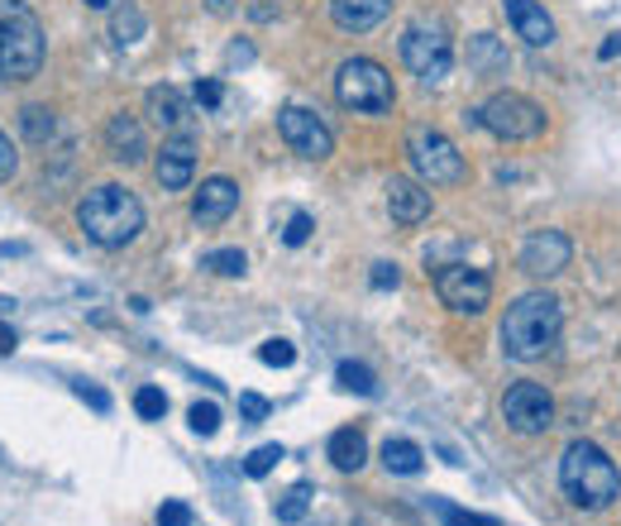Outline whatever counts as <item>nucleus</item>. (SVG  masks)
<instances>
[{"instance_id":"obj_1","label":"nucleus","mask_w":621,"mask_h":526,"mask_svg":"<svg viewBox=\"0 0 621 526\" xmlns=\"http://www.w3.org/2000/svg\"><path fill=\"white\" fill-rule=\"evenodd\" d=\"M560 326H564V307L560 297L550 292H525L517 297L502 316V349L507 359L517 364H535L550 355V345L560 340Z\"/></svg>"},{"instance_id":"obj_2","label":"nucleus","mask_w":621,"mask_h":526,"mask_svg":"<svg viewBox=\"0 0 621 526\" xmlns=\"http://www.w3.org/2000/svg\"><path fill=\"white\" fill-rule=\"evenodd\" d=\"M560 488L573 507L602 513V507H612L621 498V469L598 450L593 440H573L560 459Z\"/></svg>"},{"instance_id":"obj_3","label":"nucleus","mask_w":621,"mask_h":526,"mask_svg":"<svg viewBox=\"0 0 621 526\" xmlns=\"http://www.w3.org/2000/svg\"><path fill=\"white\" fill-rule=\"evenodd\" d=\"M77 226L87 230L91 245L124 249V245H134L139 230H143V206H139L134 191L106 182V187H96L82 197V206H77Z\"/></svg>"},{"instance_id":"obj_4","label":"nucleus","mask_w":621,"mask_h":526,"mask_svg":"<svg viewBox=\"0 0 621 526\" xmlns=\"http://www.w3.org/2000/svg\"><path fill=\"white\" fill-rule=\"evenodd\" d=\"M43 68V24L24 0H0V82H29Z\"/></svg>"},{"instance_id":"obj_5","label":"nucleus","mask_w":621,"mask_h":526,"mask_svg":"<svg viewBox=\"0 0 621 526\" xmlns=\"http://www.w3.org/2000/svg\"><path fill=\"white\" fill-rule=\"evenodd\" d=\"M334 96H340L344 110H359V116H388L392 101H397L388 68L373 62V58L340 62V72H334Z\"/></svg>"},{"instance_id":"obj_6","label":"nucleus","mask_w":621,"mask_h":526,"mask_svg":"<svg viewBox=\"0 0 621 526\" xmlns=\"http://www.w3.org/2000/svg\"><path fill=\"white\" fill-rule=\"evenodd\" d=\"M402 62L411 72L421 77L425 87H435L450 77L454 68V43H450V29H444L440 20H411L407 24V34H402Z\"/></svg>"},{"instance_id":"obj_7","label":"nucleus","mask_w":621,"mask_h":526,"mask_svg":"<svg viewBox=\"0 0 621 526\" xmlns=\"http://www.w3.org/2000/svg\"><path fill=\"white\" fill-rule=\"evenodd\" d=\"M407 158H411V168L421 172V182H430V187L464 182V153H459L440 130H430V125L407 130Z\"/></svg>"},{"instance_id":"obj_8","label":"nucleus","mask_w":621,"mask_h":526,"mask_svg":"<svg viewBox=\"0 0 621 526\" xmlns=\"http://www.w3.org/2000/svg\"><path fill=\"white\" fill-rule=\"evenodd\" d=\"M473 120L498 139H535L545 130V110H540L531 96H517V91H498L488 106L473 110Z\"/></svg>"},{"instance_id":"obj_9","label":"nucleus","mask_w":621,"mask_h":526,"mask_svg":"<svg viewBox=\"0 0 621 526\" xmlns=\"http://www.w3.org/2000/svg\"><path fill=\"white\" fill-rule=\"evenodd\" d=\"M435 292H440V301H444L450 311H459V316H478V311L488 307V297H492V282H488L483 268L444 264L440 274H435Z\"/></svg>"},{"instance_id":"obj_10","label":"nucleus","mask_w":621,"mask_h":526,"mask_svg":"<svg viewBox=\"0 0 621 526\" xmlns=\"http://www.w3.org/2000/svg\"><path fill=\"white\" fill-rule=\"evenodd\" d=\"M278 135L287 139V149L311 158V163H321V158L334 153V135H330V125L315 116V110H301V106L278 110Z\"/></svg>"},{"instance_id":"obj_11","label":"nucleus","mask_w":621,"mask_h":526,"mask_svg":"<svg viewBox=\"0 0 621 526\" xmlns=\"http://www.w3.org/2000/svg\"><path fill=\"white\" fill-rule=\"evenodd\" d=\"M502 417L512 430H521V436H540V430L554 426V397L540 388V383H517V388H507V397H502Z\"/></svg>"},{"instance_id":"obj_12","label":"nucleus","mask_w":621,"mask_h":526,"mask_svg":"<svg viewBox=\"0 0 621 526\" xmlns=\"http://www.w3.org/2000/svg\"><path fill=\"white\" fill-rule=\"evenodd\" d=\"M569 259H573V245H569L564 230H535V235L521 245V268H525L531 278H554V274H564Z\"/></svg>"},{"instance_id":"obj_13","label":"nucleus","mask_w":621,"mask_h":526,"mask_svg":"<svg viewBox=\"0 0 621 526\" xmlns=\"http://www.w3.org/2000/svg\"><path fill=\"white\" fill-rule=\"evenodd\" d=\"M158 187L163 191H182L191 187V172H197V139L191 135H178L163 143V153H158Z\"/></svg>"},{"instance_id":"obj_14","label":"nucleus","mask_w":621,"mask_h":526,"mask_svg":"<svg viewBox=\"0 0 621 526\" xmlns=\"http://www.w3.org/2000/svg\"><path fill=\"white\" fill-rule=\"evenodd\" d=\"M234 211H239V187L230 178L201 182L197 201H191V216H197V226H220V220H230Z\"/></svg>"},{"instance_id":"obj_15","label":"nucleus","mask_w":621,"mask_h":526,"mask_svg":"<svg viewBox=\"0 0 621 526\" xmlns=\"http://www.w3.org/2000/svg\"><path fill=\"white\" fill-rule=\"evenodd\" d=\"M502 10H507V20H512V29L531 48H550L554 43V20L545 14L540 0H502Z\"/></svg>"},{"instance_id":"obj_16","label":"nucleus","mask_w":621,"mask_h":526,"mask_svg":"<svg viewBox=\"0 0 621 526\" xmlns=\"http://www.w3.org/2000/svg\"><path fill=\"white\" fill-rule=\"evenodd\" d=\"M392 0H330V20L344 29V34H369L373 24L388 20Z\"/></svg>"},{"instance_id":"obj_17","label":"nucleus","mask_w":621,"mask_h":526,"mask_svg":"<svg viewBox=\"0 0 621 526\" xmlns=\"http://www.w3.org/2000/svg\"><path fill=\"white\" fill-rule=\"evenodd\" d=\"M388 211H392V220H402V226H421L430 216V191L411 178H392L388 182Z\"/></svg>"},{"instance_id":"obj_18","label":"nucleus","mask_w":621,"mask_h":526,"mask_svg":"<svg viewBox=\"0 0 621 526\" xmlns=\"http://www.w3.org/2000/svg\"><path fill=\"white\" fill-rule=\"evenodd\" d=\"M106 143H110V158L116 163H139L143 153H149V143H143V125L134 116H116L106 125Z\"/></svg>"},{"instance_id":"obj_19","label":"nucleus","mask_w":621,"mask_h":526,"mask_svg":"<svg viewBox=\"0 0 621 526\" xmlns=\"http://www.w3.org/2000/svg\"><path fill=\"white\" fill-rule=\"evenodd\" d=\"M143 106H149L153 125H163V130H187V101L172 87H153L143 96Z\"/></svg>"},{"instance_id":"obj_20","label":"nucleus","mask_w":621,"mask_h":526,"mask_svg":"<svg viewBox=\"0 0 621 526\" xmlns=\"http://www.w3.org/2000/svg\"><path fill=\"white\" fill-rule=\"evenodd\" d=\"M330 459H334V469L359 474L363 459H369V440H363V430H354V426L334 430V436H330Z\"/></svg>"},{"instance_id":"obj_21","label":"nucleus","mask_w":621,"mask_h":526,"mask_svg":"<svg viewBox=\"0 0 621 526\" xmlns=\"http://www.w3.org/2000/svg\"><path fill=\"white\" fill-rule=\"evenodd\" d=\"M469 68L478 77H502L507 68H512V58H507V48L492 34H478V39H469Z\"/></svg>"},{"instance_id":"obj_22","label":"nucleus","mask_w":621,"mask_h":526,"mask_svg":"<svg viewBox=\"0 0 621 526\" xmlns=\"http://www.w3.org/2000/svg\"><path fill=\"white\" fill-rule=\"evenodd\" d=\"M421 445L417 440H388L382 445V465H388L392 474H421Z\"/></svg>"},{"instance_id":"obj_23","label":"nucleus","mask_w":621,"mask_h":526,"mask_svg":"<svg viewBox=\"0 0 621 526\" xmlns=\"http://www.w3.org/2000/svg\"><path fill=\"white\" fill-rule=\"evenodd\" d=\"M334 378H340V388H344V393H359V397H373V393H378V378H373L369 364L344 359V364H340V374H334Z\"/></svg>"},{"instance_id":"obj_24","label":"nucleus","mask_w":621,"mask_h":526,"mask_svg":"<svg viewBox=\"0 0 621 526\" xmlns=\"http://www.w3.org/2000/svg\"><path fill=\"white\" fill-rule=\"evenodd\" d=\"M24 135L34 143H48L58 135V116L48 106H24Z\"/></svg>"},{"instance_id":"obj_25","label":"nucleus","mask_w":621,"mask_h":526,"mask_svg":"<svg viewBox=\"0 0 621 526\" xmlns=\"http://www.w3.org/2000/svg\"><path fill=\"white\" fill-rule=\"evenodd\" d=\"M307 513H311V488H307V484L287 488V493H282V503H278V522L292 526V522H301Z\"/></svg>"},{"instance_id":"obj_26","label":"nucleus","mask_w":621,"mask_h":526,"mask_svg":"<svg viewBox=\"0 0 621 526\" xmlns=\"http://www.w3.org/2000/svg\"><path fill=\"white\" fill-rule=\"evenodd\" d=\"M201 268H211V274H220V278H239L249 268V259L239 249H216V254H206L201 259Z\"/></svg>"},{"instance_id":"obj_27","label":"nucleus","mask_w":621,"mask_h":526,"mask_svg":"<svg viewBox=\"0 0 621 526\" xmlns=\"http://www.w3.org/2000/svg\"><path fill=\"white\" fill-rule=\"evenodd\" d=\"M187 421H191V430H197V436H216V430H220V407L216 403H191Z\"/></svg>"},{"instance_id":"obj_28","label":"nucleus","mask_w":621,"mask_h":526,"mask_svg":"<svg viewBox=\"0 0 621 526\" xmlns=\"http://www.w3.org/2000/svg\"><path fill=\"white\" fill-rule=\"evenodd\" d=\"M278 459H282V445H259V450L244 459V474H249V478H263V474L278 469Z\"/></svg>"},{"instance_id":"obj_29","label":"nucleus","mask_w":621,"mask_h":526,"mask_svg":"<svg viewBox=\"0 0 621 526\" xmlns=\"http://www.w3.org/2000/svg\"><path fill=\"white\" fill-rule=\"evenodd\" d=\"M435 513L444 517V526H502V522H492V517H478V513H464V507H454V503H430Z\"/></svg>"},{"instance_id":"obj_30","label":"nucleus","mask_w":621,"mask_h":526,"mask_svg":"<svg viewBox=\"0 0 621 526\" xmlns=\"http://www.w3.org/2000/svg\"><path fill=\"white\" fill-rule=\"evenodd\" d=\"M134 411L143 421H158L168 411V397H163V388H139L134 393Z\"/></svg>"},{"instance_id":"obj_31","label":"nucleus","mask_w":621,"mask_h":526,"mask_svg":"<svg viewBox=\"0 0 621 526\" xmlns=\"http://www.w3.org/2000/svg\"><path fill=\"white\" fill-rule=\"evenodd\" d=\"M143 34V14L134 10V6H124L120 14H116V43H134Z\"/></svg>"},{"instance_id":"obj_32","label":"nucleus","mask_w":621,"mask_h":526,"mask_svg":"<svg viewBox=\"0 0 621 526\" xmlns=\"http://www.w3.org/2000/svg\"><path fill=\"white\" fill-rule=\"evenodd\" d=\"M259 359L273 364V369H287V364H297V345H287V340H263V345H259Z\"/></svg>"},{"instance_id":"obj_33","label":"nucleus","mask_w":621,"mask_h":526,"mask_svg":"<svg viewBox=\"0 0 621 526\" xmlns=\"http://www.w3.org/2000/svg\"><path fill=\"white\" fill-rule=\"evenodd\" d=\"M311 230H315V220L307 216V211H297L292 220H287V230H282V239H287V245H307V239H311Z\"/></svg>"},{"instance_id":"obj_34","label":"nucleus","mask_w":621,"mask_h":526,"mask_svg":"<svg viewBox=\"0 0 621 526\" xmlns=\"http://www.w3.org/2000/svg\"><path fill=\"white\" fill-rule=\"evenodd\" d=\"M158 526H191V507L178 503V498L163 503V507H158Z\"/></svg>"},{"instance_id":"obj_35","label":"nucleus","mask_w":621,"mask_h":526,"mask_svg":"<svg viewBox=\"0 0 621 526\" xmlns=\"http://www.w3.org/2000/svg\"><path fill=\"white\" fill-rule=\"evenodd\" d=\"M239 411H244V421H263V417H268V397H259V393H239Z\"/></svg>"},{"instance_id":"obj_36","label":"nucleus","mask_w":621,"mask_h":526,"mask_svg":"<svg viewBox=\"0 0 621 526\" xmlns=\"http://www.w3.org/2000/svg\"><path fill=\"white\" fill-rule=\"evenodd\" d=\"M72 393L82 397L87 407H96V411H110V393H101V388H91V383H72Z\"/></svg>"},{"instance_id":"obj_37","label":"nucleus","mask_w":621,"mask_h":526,"mask_svg":"<svg viewBox=\"0 0 621 526\" xmlns=\"http://www.w3.org/2000/svg\"><path fill=\"white\" fill-rule=\"evenodd\" d=\"M369 282L378 287V292H388V287H397V282H402V274H397V264H373Z\"/></svg>"},{"instance_id":"obj_38","label":"nucleus","mask_w":621,"mask_h":526,"mask_svg":"<svg viewBox=\"0 0 621 526\" xmlns=\"http://www.w3.org/2000/svg\"><path fill=\"white\" fill-rule=\"evenodd\" d=\"M14 168H20V158H14V143L0 135V182H10L14 178Z\"/></svg>"},{"instance_id":"obj_39","label":"nucleus","mask_w":621,"mask_h":526,"mask_svg":"<svg viewBox=\"0 0 621 526\" xmlns=\"http://www.w3.org/2000/svg\"><path fill=\"white\" fill-rule=\"evenodd\" d=\"M197 101H201L206 110H216L220 101H226V87H220V82H197Z\"/></svg>"},{"instance_id":"obj_40","label":"nucleus","mask_w":621,"mask_h":526,"mask_svg":"<svg viewBox=\"0 0 621 526\" xmlns=\"http://www.w3.org/2000/svg\"><path fill=\"white\" fill-rule=\"evenodd\" d=\"M617 53H621V34H612L608 43H602V48H598V58H602V62H612Z\"/></svg>"},{"instance_id":"obj_41","label":"nucleus","mask_w":621,"mask_h":526,"mask_svg":"<svg viewBox=\"0 0 621 526\" xmlns=\"http://www.w3.org/2000/svg\"><path fill=\"white\" fill-rule=\"evenodd\" d=\"M14 345H20V340H14V330H10L6 321H0V355H10V349H14Z\"/></svg>"},{"instance_id":"obj_42","label":"nucleus","mask_w":621,"mask_h":526,"mask_svg":"<svg viewBox=\"0 0 621 526\" xmlns=\"http://www.w3.org/2000/svg\"><path fill=\"white\" fill-rule=\"evenodd\" d=\"M87 10H120V6H130V0H82Z\"/></svg>"},{"instance_id":"obj_43","label":"nucleus","mask_w":621,"mask_h":526,"mask_svg":"<svg viewBox=\"0 0 621 526\" xmlns=\"http://www.w3.org/2000/svg\"><path fill=\"white\" fill-rule=\"evenodd\" d=\"M249 58H253L249 43H234V48H230V62H249Z\"/></svg>"},{"instance_id":"obj_44","label":"nucleus","mask_w":621,"mask_h":526,"mask_svg":"<svg viewBox=\"0 0 621 526\" xmlns=\"http://www.w3.org/2000/svg\"><path fill=\"white\" fill-rule=\"evenodd\" d=\"M206 6H211L216 14H230V10H234V0H206Z\"/></svg>"}]
</instances>
